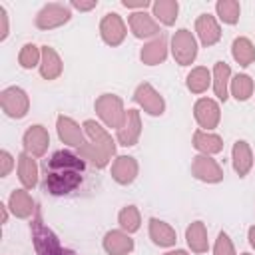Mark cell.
Masks as SVG:
<instances>
[{"mask_svg": "<svg viewBox=\"0 0 255 255\" xmlns=\"http://www.w3.org/2000/svg\"><path fill=\"white\" fill-rule=\"evenodd\" d=\"M84 159L72 151H56L46 161L44 189L52 195H68L82 183Z\"/></svg>", "mask_w": 255, "mask_h": 255, "instance_id": "obj_1", "label": "cell"}, {"mask_svg": "<svg viewBox=\"0 0 255 255\" xmlns=\"http://www.w3.org/2000/svg\"><path fill=\"white\" fill-rule=\"evenodd\" d=\"M84 129L90 137V141H86L80 149L78 155L82 159H88L94 167L102 169L110 163V159L116 155V143L112 139V135L94 120H86L84 122Z\"/></svg>", "mask_w": 255, "mask_h": 255, "instance_id": "obj_2", "label": "cell"}, {"mask_svg": "<svg viewBox=\"0 0 255 255\" xmlns=\"http://www.w3.org/2000/svg\"><path fill=\"white\" fill-rule=\"evenodd\" d=\"M30 231H32V243L36 249V255H62L64 249L58 241V237L54 235V231L44 223L42 219V211L36 207V213L32 217L30 223Z\"/></svg>", "mask_w": 255, "mask_h": 255, "instance_id": "obj_3", "label": "cell"}, {"mask_svg": "<svg viewBox=\"0 0 255 255\" xmlns=\"http://www.w3.org/2000/svg\"><path fill=\"white\" fill-rule=\"evenodd\" d=\"M96 114L108 128H114V129H120L126 122L124 102L120 96H114V94H102L96 100Z\"/></svg>", "mask_w": 255, "mask_h": 255, "instance_id": "obj_4", "label": "cell"}, {"mask_svg": "<svg viewBox=\"0 0 255 255\" xmlns=\"http://www.w3.org/2000/svg\"><path fill=\"white\" fill-rule=\"evenodd\" d=\"M171 52L173 58L179 66H189L193 64L195 56H197V42L193 38V34L187 28H181L173 34L171 38Z\"/></svg>", "mask_w": 255, "mask_h": 255, "instance_id": "obj_5", "label": "cell"}, {"mask_svg": "<svg viewBox=\"0 0 255 255\" xmlns=\"http://www.w3.org/2000/svg\"><path fill=\"white\" fill-rule=\"evenodd\" d=\"M0 106H2V110H4L6 116L20 120V118H24L28 114L30 100H28V94L22 88L10 86V88H6L0 94Z\"/></svg>", "mask_w": 255, "mask_h": 255, "instance_id": "obj_6", "label": "cell"}, {"mask_svg": "<svg viewBox=\"0 0 255 255\" xmlns=\"http://www.w3.org/2000/svg\"><path fill=\"white\" fill-rule=\"evenodd\" d=\"M133 100H135V104H139V106L143 108V112H147L149 116H161L163 110H165L163 98H161L159 92H157L151 84H147V82H143V84H139V86L135 88Z\"/></svg>", "mask_w": 255, "mask_h": 255, "instance_id": "obj_7", "label": "cell"}, {"mask_svg": "<svg viewBox=\"0 0 255 255\" xmlns=\"http://www.w3.org/2000/svg\"><path fill=\"white\" fill-rule=\"evenodd\" d=\"M70 16H72V12L64 4H46L36 16V26L40 30H52V28L66 24L70 20Z\"/></svg>", "mask_w": 255, "mask_h": 255, "instance_id": "obj_8", "label": "cell"}, {"mask_svg": "<svg viewBox=\"0 0 255 255\" xmlns=\"http://www.w3.org/2000/svg\"><path fill=\"white\" fill-rule=\"evenodd\" d=\"M100 34H102V40L108 44V46H120L128 34L126 30V24L122 20L120 14L116 12H110L102 18L100 22Z\"/></svg>", "mask_w": 255, "mask_h": 255, "instance_id": "obj_9", "label": "cell"}, {"mask_svg": "<svg viewBox=\"0 0 255 255\" xmlns=\"http://www.w3.org/2000/svg\"><path fill=\"white\" fill-rule=\"evenodd\" d=\"M193 116L197 120V124L203 128V131H209L213 128L219 126V120H221V110L217 106L215 100L211 98H201L195 102L193 106Z\"/></svg>", "mask_w": 255, "mask_h": 255, "instance_id": "obj_10", "label": "cell"}, {"mask_svg": "<svg viewBox=\"0 0 255 255\" xmlns=\"http://www.w3.org/2000/svg\"><path fill=\"white\" fill-rule=\"evenodd\" d=\"M191 173L205 183H219L223 179V169L211 155H195L191 163Z\"/></svg>", "mask_w": 255, "mask_h": 255, "instance_id": "obj_11", "label": "cell"}, {"mask_svg": "<svg viewBox=\"0 0 255 255\" xmlns=\"http://www.w3.org/2000/svg\"><path fill=\"white\" fill-rule=\"evenodd\" d=\"M24 143V151L30 153L32 157H40L46 153L48 145H50V135L48 129L44 126H30L22 137Z\"/></svg>", "mask_w": 255, "mask_h": 255, "instance_id": "obj_12", "label": "cell"}, {"mask_svg": "<svg viewBox=\"0 0 255 255\" xmlns=\"http://www.w3.org/2000/svg\"><path fill=\"white\" fill-rule=\"evenodd\" d=\"M141 135V120H139V112L137 110H128L126 112V122L124 126L118 129V141L124 147L135 145L137 139Z\"/></svg>", "mask_w": 255, "mask_h": 255, "instance_id": "obj_13", "label": "cell"}, {"mask_svg": "<svg viewBox=\"0 0 255 255\" xmlns=\"http://www.w3.org/2000/svg\"><path fill=\"white\" fill-rule=\"evenodd\" d=\"M128 24L135 38H157L159 36V24L149 16L147 12H133L128 18Z\"/></svg>", "mask_w": 255, "mask_h": 255, "instance_id": "obj_14", "label": "cell"}, {"mask_svg": "<svg viewBox=\"0 0 255 255\" xmlns=\"http://www.w3.org/2000/svg\"><path fill=\"white\" fill-rule=\"evenodd\" d=\"M56 128H58V135L60 139L66 143V145H72V147H82L86 143V137H84V131L82 128L68 116H60L58 122H56Z\"/></svg>", "mask_w": 255, "mask_h": 255, "instance_id": "obj_15", "label": "cell"}, {"mask_svg": "<svg viewBox=\"0 0 255 255\" xmlns=\"http://www.w3.org/2000/svg\"><path fill=\"white\" fill-rule=\"evenodd\" d=\"M137 175V161L131 155H118L112 163V177L120 185H128Z\"/></svg>", "mask_w": 255, "mask_h": 255, "instance_id": "obj_16", "label": "cell"}, {"mask_svg": "<svg viewBox=\"0 0 255 255\" xmlns=\"http://www.w3.org/2000/svg\"><path fill=\"white\" fill-rule=\"evenodd\" d=\"M195 32H197L203 46H213L221 38V28H219L217 20L211 14H201L195 20Z\"/></svg>", "mask_w": 255, "mask_h": 255, "instance_id": "obj_17", "label": "cell"}, {"mask_svg": "<svg viewBox=\"0 0 255 255\" xmlns=\"http://www.w3.org/2000/svg\"><path fill=\"white\" fill-rule=\"evenodd\" d=\"M104 249L108 255H128L133 249V239L126 231H108L104 237Z\"/></svg>", "mask_w": 255, "mask_h": 255, "instance_id": "obj_18", "label": "cell"}, {"mask_svg": "<svg viewBox=\"0 0 255 255\" xmlns=\"http://www.w3.org/2000/svg\"><path fill=\"white\" fill-rule=\"evenodd\" d=\"M231 157H233V169L239 177H245L253 165V151L249 147L247 141L239 139L233 143V151H231Z\"/></svg>", "mask_w": 255, "mask_h": 255, "instance_id": "obj_19", "label": "cell"}, {"mask_svg": "<svg viewBox=\"0 0 255 255\" xmlns=\"http://www.w3.org/2000/svg\"><path fill=\"white\" fill-rule=\"evenodd\" d=\"M167 56V44H165V36L159 34L157 38H153L151 42H147L141 52H139V58L143 64L147 66H155V64H161Z\"/></svg>", "mask_w": 255, "mask_h": 255, "instance_id": "obj_20", "label": "cell"}, {"mask_svg": "<svg viewBox=\"0 0 255 255\" xmlns=\"http://www.w3.org/2000/svg\"><path fill=\"white\" fill-rule=\"evenodd\" d=\"M149 237H151V241H153L155 245H159V247H171V245H175V241H177L175 229H173L171 225H167L165 221L155 219V217L149 219Z\"/></svg>", "mask_w": 255, "mask_h": 255, "instance_id": "obj_21", "label": "cell"}, {"mask_svg": "<svg viewBox=\"0 0 255 255\" xmlns=\"http://www.w3.org/2000/svg\"><path fill=\"white\" fill-rule=\"evenodd\" d=\"M40 74L44 80H56L62 74V60L58 52L50 46H42V60H40Z\"/></svg>", "mask_w": 255, "mask_h": 255, "instance_id": "obj_22", "label": "cell"}, {"mask_svg": "<svg viewBox=\"0 0 255 255\" xmlns=\"http://www.w3.org/2000/svg\"><path fill=\"white\" fill-rule=\"evenodd\" d=\"M18 179L26 189H32L38 183V165L36 159L30 153H20L18 155Z\"/></svg>", "mask_w": 255, "mask_h": 255, "instance_id": "obj_23", "label": "cell"}, {"mask_svg": "<svg viewBox=\"0 0 255 255\" xmlns=\"http://www.w3.org/2000/svg\"><path fill=\"white\" fill-rule=\"evenodd\" d=\"M8 207H10V211H12L16 217H20V219H26V217H30L32 213H36V207H34V201H32L30 193L24 191V189H16V191L10 193Z\"/></svg>", "mask_w": 255, "mask_h": 255, "instance_id": "obj_24", "label": "cell"}, {"mask_svg": "<svg viewBox=\"0 0 255 255\" xmlns=\"http://www.w3.org/2000/svg\"><path fill=\"white\" fill-rule=\"evenodd\" d=\"M193 147L197 151H201L203 155H213V153H219L223 149V139L219 135H215V133L197 129L193 133Z\"/></svg>", "mask_w": 255, "mask_h": 255, "instance_id": "obj_25", "label": "cell"}, {"mask_svg": "<svg viewBox=\"0 0 255 255\" xmlns=\"http://www.w3.org/2000/svg\"><path fill=\"white\" fill-rule=\"evenodd\" d=\"M185 241H187V245H189V249H191L193 253H205L207 247H209L205 225H203L201 221H193V223L185 229Z\"/></svg>", "mask_w": 255, "mask_h": 255, "instance_id": "obj_26", "label": "cell"}, {"mask_svg": "<svg viewBox=\"0 0 255 255\" xmlns=\"http://www.w3.org/2000/svg\"><path fill=\"white\" fill-rule=\"evenodd\" d=\"M231 54L235 58V62L243 68H247L249 64L255 62V46L251 44L249 38L245 36H239L233 40V46H231Z\"/></svg>", "mask_w": 255, "mask_h": 255, "instance_id": "obj_27", "label": "cell"}, {"mask_svg": "<svg viewBox=\"0 0 255 255\" xmlns=\"http://www.w3.org/2000/svg\"><path fill=\"white\" fill-rule=\"evenodd\" d=\"M153 16L163 24V26H173L177 20V12H179V4L175 0H157L151 4Z\"/></svg>", "mask_w": 255, "mask_h": 255, "instance_id": "obj_28", "label": "cell"}, {"mask_svg": "<svg viewBox=\"0 0 255 255\" xmlns=\"http://www.w3.org/2000/svg\"><path fill=\"white\" fill-rule=\"evenodd\" d=\"M213 90H215V96L225 102L227 100V86H229V80H231V68L225 64V62H217L213 66Z\"/></svg>", "mask_w": 255, "mask_h": 255, "instance_id": "obj_29", "label": "cell"}, {"mask_svg": "<svg viewBox=\"0 0 255 255\" xmlns=\"http://www.w3.org/2000/svg\"><path fill=\"white\" fill-rule=\"evenodd\" d=\"M211 82H213V78H211L209 70H207V68H203V66L193 68V70L187 74V80H185L187 90H189V92H193V94H203V92L209 88V84H211Z\"/></svg>", "mask_w": 255, "mask_h": 255, "instance_id": "obj_30", "label": "cell"}, {"mask_svg": "<svg viewBox=\"0 0 255 255\" xmlns=\"http://www.w3.org/2000/svg\"><path fill=\"white\" fill-rule=\"evenodd\" d=\"M253 78L247 76V74H237L233 80H231V96L237 100V102H245L251 98L253 94Z\"/></svg>", "mask_w": 255, "mask_h": 255, "instance_id": "obj_31", "label": "cell"}, {"mask_svg": "<svg viewBox=\"0 0 255 255\" xmlns=\"http://www.w3.org/2000/svg\"><path fill=\"white\" fill-rule=\"evenodd\" d=\"M215 10H217V16H219V20L223 24L233 26V24L239 22V12H241L239 2H235V0H219L215 4Z\"/></svg>", "mask_w": 255, "mask_h": 255, "instance_id": "obj_32", "label": "cell"}, {"mask_svg": "<svg viewBox=\"0 0 255 255\" xmlns=\"http://www.w3.org/2000/svg\"><path fill=\"white\" fill-rule=\"evenodd\" d=\"M118 221H120V227L126 231V233H135L139 229V223H141V217H139V211L135 205H128L120 211L118 215Z\"/></svg>", "mask_w": 255, "mask_h": 255, "instance_id": "obj_33", "label": "cell"}, {"mask_svg": "<svg viewBox=\"0 0 255 255\" xmlns=\"http://www.w3.org/2000/svg\"><path fill=\"white\" fill-rule=\"evenodd\" d=\"M40 60H42V48H38L36 44H24L22 46V50L18 54V62L22 68L30 70V68L38 66Z\"/></svg>", "mask_w": 255, "mask_h": 255, "instance_id": "obj_34", "label": "cell"}, {"mask_svg": "<svg viewBox=\"0 0 255 255\" xmlns=\"http://www.w3.org/2000/svg\"><path fill=\"white\" fill-rule=\"evenodd\" d=\"M213 255H237L235 253V247L229 239V235L225 231H221L215 239V247H213Z\"/></svg>", "mask_w": 255, "mask_h": 255, "instance_id": "obj_35", "label": "cell"}, {"mask_svg": "<svg viewBox=\"0 0 255 255\" xmlns=\"http://www.w3.org/2000/svg\"><path fill=\"white\" fill-rule=\"evenodd\" d=\"M12 167H14V157H12L6 149H2V151H0V175L6 177V175L12 171Z\"/></svg>", "mask_w": 255, "mask_h": 255, "instance_id": "obj_36", "label": "cell"}, {"mask_svg": "<svg viewBox=\"0 0 255 255\" xmlns=\"http://www.w3.org/2000/svg\"><path fill=\"white\" fill-rule=\"evenodd\" d=\"M122 4H124L126 8H133V10L137 8V10H141V12H143L147 6H151L149 0H122Z\"/></svg>", "mask_w": 255, "mask_h": 255, "instance_id": "obj_37", "label": "cell"}, {"mask_svg": "<svg viewBox=\"0 0 255 255\" xmlns=\"http://www.w3.org/2000/svg\"><path fill=\"white\" fill-rule=\"evenodd\" d=\"M0 24H2L0 40H6V36H8V14H6V8L4 6H0Z\"/></svg>", "mask_w": 255, "mask_h": 255, "instance_id": "obj_38", "label": "cell"}, {"mask_svg": "<svg viewBox=\"0 0 255 255\" xmlns=\"http://www.w3.org/2000/svg\"><path fill=\"white\" fill-rule=\"evenodd\" d=\"M96 0H90V2H82V0H74L72 2V8H76V10H82V12H88V10H92V8H96Z\"/></svg>", "mask_w": 255, "mask_h": 255, "instance_id": "obj_39", "label": "cell"}, {"mask_svg": "<svg viewBox=\"0 0 255 255\" xmlns=\"http://www.w3.org/2000/svg\"><path fill=\"white\" fill-rule=\"evenodd\" d=\"M249 243H251V247L255 249V225L249 227Z\"/></svg>", "mask_w": 255, "mask_h": 255, "instance_id": "obj_40", "label": "cell"}, {"mask_svg": "<svg viewBox=\"0 0 255 255\" xmlns=\"http://www.w3.org/2000/svg\"><path fill=\"white\" fill-rule=\"evenodd\" d=\"M165 255H187V251H183V249H175V251H167Z\"/></svg>", "mask_w": 255, "mask_h": 255, "instance_id": "obj_41", "label": "cell"}, {"mask_svg": "<svg viewBox=\"0 0 255 255\" xmlns=\"http://www.w3.org/2000/svg\"><path fill=\"white\" fill-rule=\"evenodd\" d=\"M2 207V223H6L8 221V211H6V205H0Z\"/></svg>", "mask_w": 255, "mask_h": 255, "instance_id": "obj_42", "label": "cell"}, {"mask_svg": "<svg viewBox=\"0 0 255 255\" xmlns=\"http://www.w3.org/2000/svg\"><path fill=\"white\" fill-rule=\"evenodd\" d=\"M62 255H76V253H74V251H70V249H64V253H62Z\"/></svg>", "mask_w": 255, "mask_h": 255, "instance_id": "obj_43", "label": "cell"}, {"mask_svg": "<svg viewBox=\"0 0 255 255\" xmlns=\"http://www.w3.org/2000/svg\"><path fill=\"white\" fill-rule=\"evenodd\" d=\"M241 255H249V253H241Z\"/></svg>", "mask_w": 255, "mask_h": 255, "instance_id": "obj_44", "label": "cell"}]
</instances>
